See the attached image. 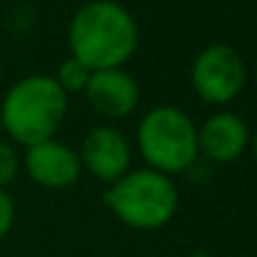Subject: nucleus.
Returning a JSON list of instances; mask_svg holds the SVG:
<instances>
[{"label": "nucleus", "mask_w": 257, "mask_h": 257, "mask_svg": "<svg viewBox=\"0 0 257 257\" xmlns=\"http://www.w3.org/2000/svg\"><path fill=\"white\" fill-rule=\"evenodd\" d=\"M140 45L135 15L117 0H87L68 25V48L85 68L110 70L122 68Z\"/></svg>", "instance_id": "nucleus-1"}, {"label": "nucleus", "mask_w": 257, "mask_h": 257, "mask_svg": "<svg viewBox=\"0 0 257 257\" xmlns=\"http://www.w3.org/2000/svg\"><path fill=\"white\" fill-rule=\"evenodd\" d=\"M68 115V95L53 75H25L5 92L0 125L15 145L30 148L53 140Z\"/></svg>", "instance_id": "nucleus-2"}, {"label": "nucleus", "mask_w": 257, "mask_h": 257, "mask_svg": "<svg viewBox=\"0 0 257 257\" xmlns=\"http://www.w3.org/2000/svg\"><path fill=\"white\" fill-rule=\"evenodd\" d=\"M107 210L133 230H160L170 222L180 205L172 177L150 168H130L105 190Z\"/></svg>", "instance_id": "nucleus-3"}, {"label": "nucleus", "mask_w": 257, "mask_h": 257, "mask_svg": "<svg viewBox=\"0 0 257 257\" xmlns=\"http://www.w3.org/2000/svg\"><path fill=\"white\" fill-rule=\"evenodd\" d=\"M138 150L145 165L163 175H180L197 163V125L172 105L150 107L138 122Z\"/></svg>", "instance_id": "nucleus-4"}, {"label": "nucleus", "mask_w": 257, "mask_h": 257, "mask_svg": "<svg viewBox=\"0 0 257 257\" xmlns=\"http://www.w3.org/2000/svg\"><path fill=\"white\" fill-rule=\"evenodd\" d=\"M247 83V65L242 55L225 43L202 48L190 65V85L207 105L232 102Z\"/></svg>", "instance_id": "nucleus-5"}, {"label": "nucleus", "mask_w": 257, "mask_h": 257, "mask_svg": "<svg viewBox=\"0 0 257 257\" xmlns=\"http://www.w3.org/2000/svg\"><path fill=\"white\" fill-rule=\"evenodd\" d=\"M78 158H80L83 170L112 185L125 172H130L133 148L122 130H117L112 125H97L85 133Z\"/></svg>", "instance_id": "nucleus-6"}, {"label": "nucleus", "mask_w": 257, "mask_h": 257, "mask_svg": "<svg viewBox=\"0 0 257 257\" xmlns=\"http://www.w3.org/2000/svg\"><path fill=\"white\" fill-rule=\"evenodd\" d=\"M20 165L33 182L45 190H68L80 180L83 172L78 153L55 138L25 148Z\"/></svg>", "instance_id": "nucleus-7"}, {"label": "nucleus", "mask_w": 257, "mask_h": 257, "mask_svg": "<svg viewBox=\"0 0 257 257\" xmlns=\"http://www.w3.org/2000/svg\"><path fill=\"white\" fill-rule=\"evenodd\" d=\"M250 148V127L232 110L212 112L197 125V155L210 165H227Z\"/></svg>", "instance_id": "nucleus-8"}, {"label": "nucleus", "mask_w": 257, "mask_h": 257, "mask_svg": "<svg viewBox=\"0 0 257 257\" xmlns=\"http://www.w3.org/2000/svg\"><path fill=\"white\" fill-rule=\"evenodd\" d=\"M83 92L90 107L107 120L127 117L140 102V85L125 68L95 70Z\"/></svg>", "instance_id": "nucleus-9"}, {"label": "nucleus", "mask_w": 257, "mask_h": 257, "mask_svg": "<svg viewBox=\"0 0 257 257\" xmlns=\"http://www.w3.org/2000/svg\"><path fill=\"white\" fill-rule=\"evenodd\" d=\"M90 75H92V70L85 68L80 60H75V58L70 55L68 60L60 63L55 80H58V85L63 87L65 95H70V92H83L87 85V80H90Z\"/></svg>", "instance_id": "nucleus-10"}, {"label": "nucleus", "mask_w": 257, "mask_h": 257, "mask_svg": "<svg viewBox=\"0 0 257 257\" xmlns=\"http://www.w3.org/2000/svg\"><path fill=\"white\" fill-rule=\"evenodd\" d=\"M20 170H23V165H20V155H18L15 145L8 140H0V190H5L18 177Z\"/></svg>", "instance_id": "nucleus-11"}, {"label": "nucleus", "mask_w": 257, "mask_h": 257, "mask_svg": "<svg viewBox=\"0 0 257 257\" xmlns=\"http://www.w3.org/2000/svg\"><path fill=\"white\" fill-rule=\"evenodd\" d=\"M15 222V202L8 195V190H0V240L13 230Z\"/></svg>", "instance_id": "nucleus-12"}, {"label": "nucleus", "mask_w": 257, "mask_h": 257, "mask_svg": "<svg viewBox=\"0 0 257 257\" xmlns=\"http://www.w3.org/2000/svg\"><path fill=\"white\" fill-rule=\"evenodd\" d=\"M250 150H252V158H255V163H257V130H255V135L250 138Z\"/></svg>", "instance_id": "nucleus-13"}, {"label": "nucleus", "mask_w": 257, "mask_h": 257, "mask_svg": "<svg viewBox=\"0 0 257 257\" xmlns=\"http://www.w3.org/2000/svg\"><path fill=\"white\" fill-rule=\"evenodd\" d=\"M252 78H255V87H257V60H255V73H252Z\"/></svg>", "instance_id": "nucleus-14"}]
</instances>
